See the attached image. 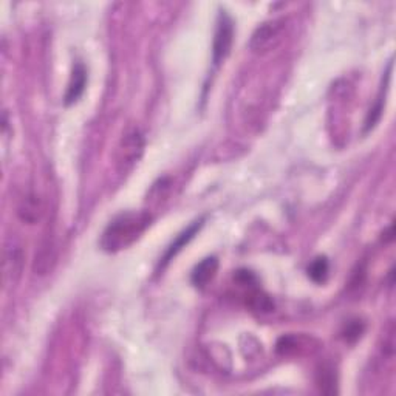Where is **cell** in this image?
Returning <instances> with one entry per match:
<instances>
[{
    "mask_svg": "<svg viewBox=\"0 0 396 396\" xmlns=\"http://www.w3.org/2000/svg\"><path fill=\"white\" fill-rule=\"evenodd\" d=\"M152 223L147 210H128L116 215L107 225L101 237V247L107 252H118L137 242Z\"/></svg>",
    "mask_w": 396,
    "mask_h": 396,
    "instance_id": "1",
    "label": "cell"
},
{
    "mask_svg": "<svg viewBox=\"0 0 396 396\" xmlns=\"http://www.w3.org/2000/svg\"><path fill=\"white\" fill-rule=\"evenodd\" d=\"M285 31L283 19L266 21L259 25L256 31L252 33L249 47L254 53H266L273 50L282 40V35Z\"/></svg>",
    "mask_w": 396,
    "mask_h": 396,
    "instance_id": "2",
    "label": "cell"
},
{
    "mask_svg": "<svg viewBox=\"0 0 396 396\" xmlns=\"http://www.w3.org/2000/svg\"><path fill=\"white\" fill-rule=\"evenodd\" d=\"M234 39V22L226 11H220L217 18L215 36L213 44V62L215 67L220 65L226 56L230 55Z\"/></svg>",
    "mask_w": 396,
    "mask_h": 396,
    "instance_id": "3",
    "label": "cell"
},
{
    "mask_svg": "<svg viewBox=\"0 0 396 396\" xmlns=\"http://www.w3.org/2000/svg\"><path fill=\"white\" fill-rule=\"evenodd\" d=\"M142 150H145V138L138 130H132L125 135L120 146V157H118V162H120L124 171L138 163Z\"/></svg>",
    "mask_w": 396,
    "mask_h": 396,
    "instance_id": "4",
    "label": "cell"
},
{
    "mask_svg": "<svg viewBox=\"0 0 396 396\" xmlns=\"http://www.w3.org/2000/svg\"><path fill=\"white\" fill-rule=\"evenodd\" d=\"M23 262V252L19 245L10 243L5 245L4 249V282L6 286H10L16 282V279L21 276Z\"/></svg>",
    "mask_w": 396,
    "mask_h": 396,
    "instance_id": "5",
    "label": "cell"
},
{
    "mask_svg": "<svg viewBox=\"0 0 396 396\" xmlns=\"http://www.w3.org/2000/svg\"><path fill=\"white\" fill-rule=\"evenodd\" d=\"M203 225H205V217H201L200 220H197V222H193L191 226H188L186 230H184L180 235H176V239L171 243L169 245V248L166 249V252H164V256H163V259H162V268H164L167 264L171 262V260H174V257L179 254V252L183 249V248H186V245L188 243L196 237V234L201 230V227H203Z\"/></svg>",
    "mask_w": 396,
    "mask_h": 396,
    "instance_id": "6",
    "label": "cell"
},
{
    "mask_svg": "<svg viewBox=\"0 0 396 396\" xmlns=\"http://www.w3.org/2000/svg\"><path fill=\"white\" fill-rule=\"evenodd\" d=\"M86 86H87V70L86 67H84V64L78 62L73 67L69 87H67L65 91V96H64L65 106H72L74 103H78L79 98L84 94V90H86Z\"/></svg>",
    "mask_w": 396,
    "mask_h": 396,
    "instance_id": "7",
    "label": "cell"
},
{
    "mask_svg": "<svg viewBox=\"0 0 396 396\" xmlns=\"http://www.w3.org/2000/svg\"><path fill=\"white\" fill-rule=\"evenodd\" d=\"M44 213V206H42V200L35 192H30L25 196L18 208V215L23 223L35 225Z\"/></svg>",
    "mask_w": 396,
    "mask_h": 396,
    "instance_id": "8",
    "label": "cell"
},
{
    "mask_svg": "<svg viewBox=\"0 0 396 396\" xmlns=\"http://www.w3.org/2000/svg\"><path fill=\"white\" fill-rule=\"evenodd\" d=\"M218 269V260L217 257H206L193 268L191 281L197 286V288H205V286L214 279Z\"/></svg>",
    "mask_w": 396,
    "mask_h": 396,
    "instance_id": "9",
    "label": "cell"
},
{
    "mask_svg": "<svg viewBox=\"0 0 396 396\" xmlns=\"http://www.w3.org/2000/svg\"><path fill=\"white\" fill-rule=\"evenodd\" d=\"M390 73H392V62L389 64V69L385 72V82L381 86V90H379V95L375 106L370 108V112L366 118V123H364V130L370 132L372 130L375 125L378 124V121L381 120V115L384 112V103H385V94L387 90H389V81H390Z\"/></svg>",
    "mask_w": 396,
    "mask_h": 396,
    "instance_id": "10",
    "label": "cell"
},
{
    "mask_svg": "<svg viewBox=\"0 0 396 396\" xmlns=\"http://www.w3.org/2000/svg\"><path fill=\"white\" fill-rule=\"evenodd\" d=\"M247 305L257 311V313H269V311L274 310V303L273 300L269 299V296L259 290L257 286H252V288H248V294H247Z\"/></svg>",
    "mask_w": 396,
    "mask_h": 396,
    "instance_id": "11",
    "label": "cell"
},
{
    "mask_svg": "<svg viewBox=\"0 0 396 396\" xmlns=\"http://www.w3.org/2000/svg\"><path fill=\"white\" fill-rule=\"evenodd\" d=\"M316 383L319 385V389L324 393H334L336 392V373L333 367L330 366H322L317 370V378Z\"/></svg>",
    "mask_w": 396,
    "mask_h": 396,
    "instance_id": "12",
    "label": "cell"
},
{
    "mask_svg": "<svg viewBox=\"0 0 396 396\" xmlns=\"http://www.w3.org/2000/svg\"><path fill=\"white\" fill-rule=\"evenodd\" d=\"M328 260L327 257H317L308 268L310 279L316 283H324L328 277Z\"/></svg>",
    "mask_w": 396,
    "mask_h": 396,
    "instance_id": "13",
    "label": "cell"
},
{
    "mask_svg": "<svg viewBox=\"0 0 396 396\" xmlns=\"http://www.w3.org/2000/svg\"><path fill=\"white\" fill-rule=\"evenodd\" d=\"M364 324H362L361 321H351L349 322L347 325H345V330H344V339L345 341H349V342H355L361 338V334L364 333Z\"/></svg>",
    "mask_w": 396,
    "mask_h": 396,
    "instance_id": "14",
    "label": "cell"
}]
</instances>
